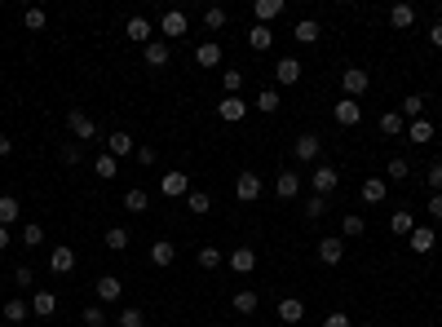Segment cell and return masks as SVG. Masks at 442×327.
Listing matches in <instances>:
<instances>
[{
  "label": "cell",
  "mask_w": 442,
  "mask_h": 327,
  "mask_svg": "<svg viewBox=\"0 0 442 327\" xmlns=\"http://www.w3.org/2000/svg\"><path fill=\"white\" fill-rule=\"evenodd\" d=\"M367 84H372V76H367L363 67H345V76H341V89H345V98H363L367 93Z\"/></svg>",
  "instance_id": "obj_1"
},
{
  "label": "cell",
  "mask_w": 442,
  "mask_h": 327,
  "mask_svg": "<svg viewBox=\"0 0 442 327\" xmlns=\"http://www.w3.org/2000/svg\"><path fill=\"white\" fill-rule=\"evenodd\" d=\"M67 128H71V137H76L80 146H85V142H93V137H98V124H93V119H89L85 111H71V115H67Z\"/></svg>",
  "instance_id": "obj_2"
},
{
  "label": "cell",
  "mask_w": 442,
  "mask_h": 327,
  "mask_svg": "<svg viewBox=\"0 0 442 327\" xmlns=\"http://www.w3.org/2000/svg\"><path fill=\"white\" fill-rule=\"evenodd\" d=\"M337 181H341V173L332 164H314V173H309V186H314V195H332L337 190Z\"/></svg>",
  "instance_id": "obj_3"
},
{
  "label": "cell",
  "mask_w": 442,
  "mask_h": 327,
  "mask_svg": "<svg viewBox=\"0 0 442 327\" xmlns=\"http://www.w3.org/2000/svg\"><path fill=\"white\" fill-rule=\"evenodd\" d=\"M160 190H164L169 199H182V195H190V177L182 173V168H169V173L160 177Z\"/></svg>",
  "instance_id": "obj_4"
},
{
  "label": "cell",
  "mask_w": 442,
  "mask_h": 327,
  "mask_svg": "<svg viewBox=\"0 0 442 327\" xmlns=\"http://www.w3.org/2000/svg\"><path fill=\"white\" fill-rule=\"evenodd\" d=\"M261 190H266V181H261L257 173H239V181H235V195L244 199V203H257V199H261Z\"/></svg>",
  "instance_id": "obj_5"
},
{
  "label": "cell",
  "mask_w": 442,
  "mask_h": 327,
  "mask_svg": "<svg viewBox=\"0 0 442 327\" xmlns=\"http://www.w3.org/2000/svg\"><path fill=\"white\" fill-rule=\"evenodd\" d=\"M124 35H128V40H133V44H142V49H146V44H151V35H155V27H151V18L133 14V18L124 22Z\"/></svg>",
  "instance_id": "obj_6"
},
{
  "label": "cell",
  "mask_w": 442,
  "mask_h": 327,
  "mask_svg": "<svg viewBox=\"0 0 442 327\" xmlns=\"http://www.w3.org/2000/svg\"><path fill=\"white\" fill-rule=\"evenodd\" d=\"M93 292H98V301H102V305H115V301L124 296V283H119L115 274H102L98 283H93Z\"/></svg>",
  "instance_id": "obj_7"
},
{
  "label": "cell",
  "mask_w": 442,
  "mask_h": 327,
  "mask_svg": "<svg viewBox=\"0 0 442 327\" xmlns=\"http://www.w3.org/2000/svg\"><path fill=\"white\" fill-rule=\"evenodd\" d=\"M341 257H345V239L341 235L318 239V261H323V265H341Z\"/></svg>",
  "instance_id": "obj_8"
},
{
  "label": "cell",
  "mask_w": 442,
  "mask_h": 327,
  "mask_svg": "<svg viewBox=\"0 0 442 327\" xmlns=\"http://www.w3.org/2000/svg\"><path fill=\"white\" fill-rule=\"evenodd\" d=\"M133 151H137V142L128 137L124 128H115L111 137H106V155H111V160H124V155H133Z\"/></svg>",
  "instance_id": "obj_9"
},
{
  "label": "cell",
  "mask_w": 442,
  "mask_h": 327,
  "mask_svg": "<svg viewBox=\"0 0 442 327\" xmlns=\"http://www.w3.org/2000/svg\"><path fill=\"white\" fill-rule=\"evenodd\" d=\"M332 115H337V124H345V128H354L358 119H363V106H358L354 98H341L337 106H332Z\"/></svg>",
  "instance_id": "obj_10"
},
{
  "label": "cell",
  "mask_w": 442,
  "mask_h": 327,
  "mask_svg": "<svg viewBox=\"0 0 442 327\" xmlns=\"http://www.w3.org/2000/svg\"><path fill=\"white\" fill-rule=\"evenodd\" d=\"M301 58H279V62H274V80H279V84H296V80H301Z\"/></svg>",
  "instance_id": "obj_11"
},
{
  "label": "cell",
  "mask_w": 442,
  "mask_h": 327,
  "mask_svg": "<svg viewBox=\"0 0 442 327\" xmlns=\"http://www.w3.org/2000/svg\"><path fill=\"white\" fill-rule=\"evenodd\" d=\"M160 31L169 35V40H177V35H186V14H182V9H164V18H160Z\"/></svg>",
  "instance_id": "obj_12"
},
{
  "label": "cell",
  "mask_w": 442,
  "mask_h": 327,
  "mask_svg": "<svg viewBox=\"0 0 442 327\" xmlns=\"http://www.w3.org/2000/svg\"><path fill=\"white\" fill-rule=\"evenodd\" d=\"M292 151H296V160L314 164V160H318V151H323V142H318L314 133H301V137H296V146H292Z\"/></svg>",
  "instance_id": "obj_13"
},
{
  "label": "cell",
  "mask_w": 442,
  "mask_h": 327,
  "mask_svg": "<svg viewBox=\"0 0 442 327\" xmlns=\"http://www.w3.org/2000/svg\"><path fill=\"white\" fill-rule=\"evenodd\" d=\"M274 195H279V199H296V195H301V177H296L292 168L279 173V177H274Z\"/></svg>",
  "instance_id": "obj_14"
},
{
  "label": "cell",
  "mask_w": 442,
  "mask_h": 327,
  "mask_svg": "<svg viewBox=\"0 0 442 327\" xmlns=\"http://www.w3.org/2000/svg\"><path fill=\"white\" fill-rule=\"evenodd\" d=\"M270 44H274V31L261 27V22H253V27H248V49H253V53H266Z\"/></svg>",
  "instance_id": "obj_15"
},
{
  "label": "cell",
  "mask_w": 442,
  "mask_h": 327,
  "mask_svg": "<svg viewBox=\"0 0 442 327\" xmlns=\"http://www.w3.org/2000/svg\"><path fill=\"white\" fill-rule=\"evenodd\" d=\"M142 58H146V67H169L173 49H169V40H151L146 49H142Z\"/></svg>",
  "instance_id": "obj_16"
},
{
  "label": "cell",
  "mask_w": 442,
  "mask_h": 327,
  "mask_svg": "<svg viewBox=\"0 0 442 327\" xmlns=\"http://www.w3.org/2000/svg\"><path fill=\"white\" fill-rule=\"evenodd\" d=\"M230 270L235 274H253L257 270V248H235L230 252Z\"/></svg>",
  "instance_id": "obj_17"
},
{
  "label": "cell",
  "mask_w": 442,
  "mask_h": 327,
  "mask_svg": "<svg viewBox=\"0 0 442 327\" xmlns=\"http://www.w3.org/2000/svg\"><path fill=\"white\" fill-rule=\"evenodd\" d=\"M279 319L288 323V327H296V323L305 319V301H296V296H283V301H279Z\"/></svg>",
  "instance_id": "obj_18"
},
{
  "label": "cell",
  "mask_w": 442,
  "mask_h": 327,
  "mask_svg": "<svg viewBox=\"0 0 442 327\" xmlns=\"http://www.w3.org/2000/svg\"><path fill=\"white\" fill-rule=\"evenodd\" d=\"M217 115L226 119V124H239V119L248 115V102H244V98H221V106H217Z\"/></svg>",
  "instance_id": "obj_19"
},
{
  "label": "cell",
  "mask_w": 442,
  "mask_h": 327,
  "mask_svg": "<svg viewBox=\"0 0 442 327\" xmlns=\"http://www.w3.org/2000/svg\"><path fill=\"white\" fill-rule=\"evenodd\" d=\"M151 261L160 265V270H169V265L177 261V248L169 244V239H155V244H151Z\"/></svg>",
  "instance_id": "obj_20"
},
{
  "label": "cell",
  "mask_w": 442,
  "mask_h": 327,
  "mask_svg": "<svg viewBox=\"0 0 442 327\" xmlns=\"http://www.w3.org/2000/svg\"><path fill=\"white\" fill-rule=\"evenodd\" d=\"M318 35H323V27H318L314 18H301V22L292 27V40H296V44H314Z\"/></svg>",
  "instance_id": "obj_21"
},
{
  "label": "cell",
  "mask_w": 442,
  "mask_h": 327,
  "mask_svg": "<svg viewBox=\"0 0 442 327\" xmlns=\"http://www.w3.org/2000/svg\"><path fill=\"white\" fill-rule=\"evenodd\" d=\"M407 244H411V252H434V226H416L411 235H407Z\"/></svg>",
  "instance_id": "obj_22"
},
{
  "label": "cell",
  "mask_w": 442,
  "mask_h": 327,
  "mask_svg": "<svg viewBox=\"0 0 442 327\" xmlns=\"http://www.w3.org/2000/svg\"><path fill=\"white\" fill-rule=\"evenodd\" d=\"M31 314H35V319H53V314H58V296L53 292H35L31 296Z\"/></svg>",
  "instance_id": "obj_23"
},
{
  "label": "cell",
  "mask_w": 442,
  "mask_h": 327,
  "mask_svg": "<svg viewBox=\"0 0 442 327\" xmlns=\"http://www.w3.org/2000/svg\"><path fill=\"white\" fill-rule=\"evenodd\" d=\"M385 195H389L385 177H367L363 181V203H385Z\"/></svg>",
  "instance_id": "obj_24"
},
{
  "label": "cell",
  "mask_w": 442,
  "mask_h": 327,
  "mask_svg": "<svg viewBox=\"0 0 442 327\" xmlns=\"http://www.w3.org/2000/svg\"><path fill=\"white\" fill-rule=\"evenodd\" d=\"M195 62H199V67H221V44H217V40H204V44L195 49Z\"/></svg>",
  "instance_id": "obj_25"
},
{
  "label": "cell",
  "mask_w": 442,
  "mask_h": 327,
  "mask_svg": "<svg viewBox=\"0 0 442 327\" xmlns=\"http://www.w3.org/2000/svg\"><path fill=\"white\" fill-rule=\"evenodd\" d=\"M71 265H76V248H53L49 252V270L53 274H67Z\"/></svg>",
  "instance_id": "obj_26"
},
{
  "label": "cell",
  "mask_w": 442,
  "mask_h": 327,
  "mask_svg": "<svg viewBox=\"0 0 442 327\" xmlns=\"http://www.w3.org/2000/svg\"><path fill=\"white\" fill-rule=\"evenodd\" d=\"M18 217H22V203H18L14 195H0V226L9 230V226L18 221Z\"/></svg>",
  "instance_id": "obj_27"
},
{
  "label": "cell",
  "mask_w": 442,
  "mask_h": 327,
  "mask_svg": "<svg viewBox=\"0 0 442 327\" xmlns=\"http://www.w3.org/2000/svg\"><path fill=\"white\" fill-rule=\"evenodd\" d=\"M389 230H393V235H411V230H416V217L407 212V208H398V212H389Z\"/></svg>",
  "instance_id": "obj_28"
},
{
  "label": "cell",
  "mask_w": 442,
  "mask_h": 327,
  "mask_svg": "<svg viewBox=\"0 0 442 327\" xmlns=\"http://www.w3.org/2000/svg\"><path fill=\"white\" fill-rule=\"evenodd\" d=\"M398 115L402 119H425V98H420V93H407L402 106H398Z\"/></svg>",
  "instance_id": "obj_29"
},
{
  "label": "cell",
  "mask_w": 442,
  "mask_h": 327,
  "mask_svg": "<svg viewBox=\"0 0 442 327\" xmlns=\"http://www.w3.org/2000/svg\"><path fill=\"white\" fill-rule=\"evenodd\" d=\"M279 14H283V0H257V22L261 27H270Z\"/></svg>",
  "instance_id": "obj_30"
},
{
  "label": "cell",
  "mask_w": 442,
  "mask_h": 327,
  "mask_svg": "<svg viewBox=\"0 0 442 327\" xmlns=\"http://www.w3.org/2000/svg\"><path fill=\"white\" fill-rule=\"evenodd\" d=\"M380 133H389V137H402V133H407V119H402L398 111H385V115H380Z\"/></svg>",
  "instance_id": "obj_31"
},
{
  "label": "cell",
  "mask_w": 442,
  "mask_h": 327,
  "mask_svg": "<svg viewBox=\"0 0 442 327\" xmlns=\"http://www.w3.org/2000/svg\"><path fill=\"white\" fill-rule=\"evenodd\" d=\"M367 230V217H358V212H345V221H341V239H358Z\"/></svg>",
  "instance_id": "obj_32"
},
{
  "label": "cell",
  "mask_w": 442,
  "mask_h": 327,
  "mask_svg": "<svg viewBox=\"0 0 442 327\" xmlns=\"http://www.w3.org/2000/svg\"><path fill=\"white\" fill-rule=\"evenodd\" d=\"M389 22H393L398 31H407L411 22H416V9H411V5H393V9H389Z\"/></svg>",
  "instance_id": "obj_33"
},
{
  "label": "cell",
  "mask_w": 442,
  "mask_h": 327,
  "mask_svg": "<svg viewBox=\"0 0 442 327\" xmlns=\"http://www.w3.org/2000/svg\"><path fill=\"white\" fill-rule=\"evenodd\" d=\"M124 208H128V212H146V208H151V195H146V190H137V186L124 190Z\"/></svg>",
  "instance_id": "obj_34"
},
{
  "label": "cell",
  "mask_w": 442,
  "mask_h": 327,
  "mask_svg": "<svg viewBox=\"0 0 442 327\" xmlns=\"http://www.w3.org/2000/svg\"><path fill=\"white\" fill-rule=\"evenodd\" d=\"M115 323H119V327H146V314H142L137 305H128V310L115 314Z\"/></svg>",
  "instance_id": "obj_35"
},
{
  "label": "cell",
  "mask_w": 442,
  "mask_h": 327,
  "mask_svg": "<svg viewBox=\"0 0 442 327\" xmlns=\"http://www.w3.org/2000/svg\"><path fill=\"white\" fill-rule=\"evenodd\" d=\"M221 89H226V98H239V89H244V71H221Z\"/></svg>",
  "instance_id": "obj_36"
},
{
  "label": "cell",
  "mask_w": 442,
  "mask_h": 327,
  "mask_svg": "<svg viewBox=\"0 0 442 327\" xmlns=\"http://www.w3.org/2000/svg\"><path fill=\"white\" fill-rule=\"evenodd\" d=\"M186 208H190V212H208V208H212V195H208V190H190V195H186Z\"/></svg>",
  "instance_id": "obj_37"
},
{
  "label": "cell",
  "mask_w": 442,
  "mask_h": 327,
  "mask_svg": "<svg viewBox=\"0 0 442 327\" xmlns=\"http://www.w3.org/2000/svg\"><path fill=\"white\" fill-rule=\"evenodd\" d=\"M22 244H27V248H40V244H44V226H40V221H27V226H22Z\"/></svg>",
  "instance_id": "obj_38"
},
{
  "label": "cell",
  "mask_w": 442,
  "mask_h": 327,
  "mask_svg": "<svg viewBox=\"0 0 442 327\" xmlns=\"http://www.w3.org/2000/svg\"><path fill=\"white\" fill-rule=\"evenodd\" d=\"M106 248H111V252H124V248H128V230H124V226H111V230H106Z\"/></svg>",
  "instance_id": "obj_39"
},
{
  "label": "cell",
  "mask_w": 442,
  "mask_h": 327,
  "mask_svg": "<svg viewBox=\"0 0 442 327\" xmlns=\"http://www.w3.org/2000/svg\"><path fill=\"white\" fill-rule=\"evenodd\" d=\"M407 137H411V142H429V137H434V124H429V119H411V124H407Z\"/></svg>",
  "instance_id": "obj_40"
},
{
  "label": "cell",
  "mask_w": 442,
  "mask_h": 327,
  "mask_svg": "<svg viewBox=\"0 0 442 327\" xmlns=\"http://www.w3.org/2000/svg\"><path fill=\"white\" fill-rule=\"evenodd\" d=\"M235 314H257V292H235Z\"/></svg>",
  "instance_id": "obj_41"
},
{
  "label": "cell",
  "mask_w": 442,
  "mask_h": 327,
  "mask_svg": "<svg viewBox=\"0 0 442 327\" xmlns=\"http://www.w3.org/2000/svg\"><path fill=\"white\" fill-rule=\"evenodd\" d=\"M257 111L274 115V111H279V93H274V89H261V93H257Z\"/></svg>",
  "instance_id": "obj_42"
},
{
  "label": "cell",
  "mask_w": 442,
  "mask_h": 327,
  "mask_svg": "<svg viewBox=\"0 0 442 327\" xmlns=\"http://www.w3.org/2000/svg\"><path fill=\"white\" fill-rule=\"evenodd\" d=\"M27 314H31L27 301H5V319H9V323H22Z\"/></svg>",
  "instance_id": "obj_43"
},
{
  "label": "cell",
  "mask_w": 442,
  "mask_h": 327,
  "mask_svg": "<svg viewBox=\"0 0 442 327\" xmlns=\"http://www.w3.org/2000/svg\"><path fill=\"white\" fill-rule=\"evenodd\" d=\"M323 212H328V195H309L305 199V217H309V221H318Z\"/></svg>",
  "instance_id": "obj_44"
},
{
  "label": "cell",
  "mask_w": 442,
  "mask_h": 327,
  "mask_svg": "<svg viewBox=\"0 0 442 327\" xmlns=\"http://www.w3.org/2000/svg\"><path fill=\"white\" fill-rule=\"evenodd\" d=\"M204 27H208V31H221V27H226V9H221V5L204 9Z\"/></svg>",
  "instance_id": "obj_45"
},
{
  "label": "cell",
  "mask_w": 442,
  "mask_h": 327,
  "mask_svg": "<svg viewBox=\"0 0 442 327\" xmlns=\"http://www.w3.org/2000/svg\"><path fill=\"white\" fill-rule=\"evenodd\" d=\"M407 173H411V164L402 160V155H393V160H389V168H385V177H393V181H402V177H407Z\"/></svg>",
  "instance_id": "obj_46"
},
{
  "label": "cell",
  "mask_w": 442,
  "mask_h": 327,
  "mask_svg": "<svg viewBox=\"0 0 442 327\" xmlns=\"http://www.w3.org/2000/svg\"><path fill=\"white\" fill-rule=\"evenodd\" d=\"M80 319H85V327H106V310H102V305H89Z\"/></svg>",
  "instance_id": "obj_47"
},
{
  "label": "cell",
  "mask_w": 442,
  "mask_h": 327,
  "mask_svg": "<svg viewBox=\"0 0 442 327\" xmlns=\"http://www.w3.org/2000/svg\"><path fill=\"white\" fill-rule=\"evenodd\" d=\"M80 155H85V146H76V142H62L58 160H62V164H80Z\"/></svg>",
  "instance_id": "obj_48"
},
{
  "label": "cell",
  "mask_w": 442,
  "mask_h": 327,
  "mask_svg": "<svg viewBox=\"0 0 442 327\" xmlns=\"http://www.w3.org/2000/svg\"><path fill=\"white\" fill-rule=\"evenodd\" d=\"M199 265H204V270H217V265H221V248H199Z\"/></svg>",
  "instance_id": "obj_49"
},
{
  "label": "cell",
  "mask_w": 442,
  "mask_h": 327,
  "mask_svg": "<svg viewBox=\"0 0 442 327\" xmlns=\"http://www.w3.org/2000/svg\"><path fill=\"white\" fill-rule=\"evenodd\" d=\"M93 173H98V177H115V160H111V155H98V160H93Z\"/></svg>",
  "instance_id": "obj_50"
},
{
  "label": "cell",
  "mask_w": 442,
  "mask_h": 327,
  "mask_svg": "<svg viewBox=\"0 0 442 327\" xmlns=\"http://www.w3.org/2000/svg\"><path fill=\"white\" fill-rule=\"evenodd\" d=\"M22 22H27L31 31H40V27H44V9H40V5H31L27 14H22Z\"/></svg>",
  "instance_id": "obj_51"
},
{
  "label": "cell",
  "mask_w": 442,
  "mask_h": 327,
  "mask_svg": "<svg viewBox=\"0 0 442 327\" xmlns=\"http://www.w3.org/2000/svg\"><path fill=\"white\" fill-rule=\"evenodd\" d=\"M133 160H137L142 168H151L155 160H160V151H155V146H137V151H133Z\"/></svg>",
  "instance_id": "obj_52"
},
{
  "label": "cell",
  "mask_w": 442,
  "mask_h": 327,
  "mask_svg": "<svg viewBox=\"0 0 442 327\" xmlns=\"http://www.w3.org/2000/svg\"><path fill=\"white\" fill-rule=\"evenodd\" d=\"M429 186H434V195H442V160L429 164Z\"/></svg>",
  "instance_id": "obj_53"
},
{
  "label": "cell",
  "mask_w": 442,
  "mask_h": 327,
  "mask_svg": "<svg viewBox=\"0 0 442 327\" xmlns=\"http://www.w3.org/2000/svg\"><path fill=\"white\" fill-rule=\"evenodd\" d=\"M31 278H35L31 265H18V270H14V283H18V287H31Z\"/></svg>",
  "instance_id": "obj_54"
},
{
  "label": "cell",
  "mask_w": 442,
  "mask_h": 327,
  "mask_svg": "<svg viewBox=\"0 0 442 327\" xmlns=\"http://www.w3.org/2000/svg\"><path fill=\"white\" fill-rule=\"evenodd\" d=\"M323 327H354V323H350V314H328Z\"/></svg>",
  "instance_id": "obj_55"
},
{
  "label": "cell",
  "mask_w": 442,
  "mask_h": 327,
  "mask_svg": "<svg viewBox=\"0 0 442 327\" xmlns=\"http://www.w3.org/2000/svg\"><path fill=\"white\" fill-rule=\"evenodd\" d=\"M429 44H434V49H442V22H434V27H429Z\"/></svg>",
  "instance_id": "obj_56"
},
{
  "label": "cell",
  "mask_w": 442,
  "mask_h": 327,
  "mask_svg": "<svg viewBox=\"0 0 442 327\" xmlns=\"http://www.w3.org/2000/svg\"><path fill=\"white\" fill-rule=\"evenodd\" d=\"M429 217H434V221H442V195L429 199Z\"/></svg>",
  "instance_id": "obj_57"
},
{
  "label": "cell",
  "mask_w": 442,
  "mask_h": 327,
  "mask_svg": "<svg viewBox=\"0 0 442 327\" xmlns=\"http://www.w3.org/2000/svg\"><path fill=\"white\" fill-rule=\"evenodd\" d=\"M9 151H14V142H9V137H5V133H0V160H5V155H9Z\"/></svg>",
  "instance_id": "obj_58"
},
{
  "label": "cell",
  "mask_w": 442,
  "mask_h": 327,
  "mask_svg": "<svg viewBox=\"0 0 442 327\" xmlns=\"http://www.w3.org/2000/svg\"><path fill=\"white\" fill-rule=\"evenodd\" d=\"M5 248H9V230L0 226V252H5Z\"/></svg>",
  "instance_id": "obj_59"
},
{
  "label": "cell",
  "mask_w": 442,
  "mask_h": 327,
  "mask_svg": "<svg viewBox=\"0 0 442 327\" xmlns=\"http://www.w3.org/2000/svg\"><path fill=\"white\" fill-rule=\"evenodd\" d=\"M358 327H376V323H358Z\"/></svg>",
  "instance_id": "obj_60"
}]
</instances>
